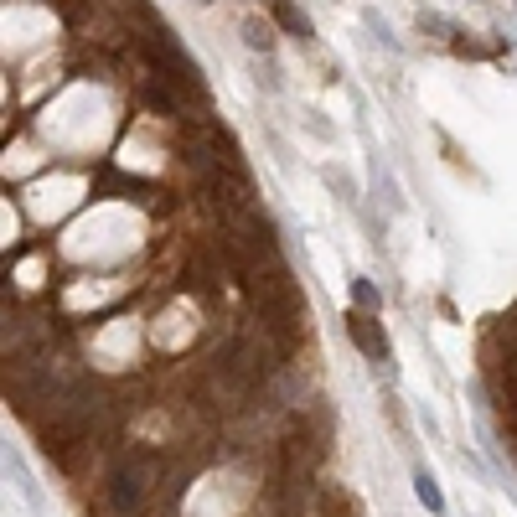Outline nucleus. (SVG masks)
Wrapping results in <instances>:
<instances>
[{
  "label": "nucleus",
  "instance_id": "obj_1",
  "mask_svg": "<svg viewBox=\"0 0 517 517\" xmlns=\"http://www.w3.org/2000/svg\"><path fill=\"white\" fill-rule=\"evenodd\" d=\"M347 321V337H352V347L362 352V357H368V362H378V368H388V362H393V342H388V326L373 316V311H347L342 316Z\"/></svg>",
  "mask_w": 517,
  "mask_h": 517
},
{
  "label": "nucleus",
  "instance_id": "obj_3",
  "mask_svg": "<svg viewBox=\"0 0 517 517\" xmlns=\"http://www.w3.org/2000/svg\"><path fill=\"white\" fill-rule=\"evenodd\" d=\"M414 497H419V507L430 512V517H445V492H440V481L424 466H414Z\"/></svg>",
  "mask_w": 517,
  "mask_h": 517
},
{
  "label": "nucleus",
  "instance_id": "obj_4",
  "mask_svg": "<svg viewBox=\"0 0 517 517\" xmlns=\"http://www.w3.org/2000/svg\"><path fill=\"white\" fill-rule=\"evenodd\" d=\"M243 42H249V52L269 57V52H275V21H264V16H249V21H243Z\"/></svg>",
  "mask_w": 517,
  "mask_h": 517
},
{
  "label": "nucleus",
  "instance_id": "obj_7",
  "mask_svg": "<svg viewBox=\"0 0 517 517\" xmlns=\"http://www.w3.org/2000/svg\"><path fill=\"white\" fill-rule=\"evenodd\" d=\"M326 187H331V192H342L347 202H357V187H352V181H347L337 166H326Z\"/></svg>",
  "mask_w": 517,
  "mask_h": 517
},
{
  "label": "nucleus",
  "instance_id": "obj_6",
  "mask_svg": "<svg viewBox=\"0 0 517 517\" xmlns=\"http://www.w3.org/2000/svg\"><path fill=\"white\" fill-rule=\"evenodd\" d=\"M419 32H430V37H450V21L435 16V11H419Z\"/></svg>",
  "mask_w": 517,
  "mask_h": 517
},
{
  "label": "nucleus",
  "instance_id": "obj_8",
  "mask_svg": "<svg viewBox=\"0 0 517 517\" xmlns=\"http://www.w3.org/2000/svg\"><path fill=\"white\" fill-rule=\"evenodd\" d=\"M197 6H212V0H197Z\"/></svg>",
  "mask_w": 517,
  "mask_h": 517
},
{
  "label": "nucleus",
  "instance_id": "obj_5",
  "mask_svg": "<svg viewBox=\"0 0 517 517\" xmlns=\"http://www.w3.org/2000/svg\"><path fill=\"white\" fill-rule=\"evenodd\" d=\"M352 306H357V311H373V316H378V311H383V290H378L368 275H357V280H352Z\"/></svg>",
  "mask_w": 517,
  "mask_h": 517
},
{
  "label": "nucleus",
  "instance_id": "obj_2",
  "mask_svg": "<svg viewBox=\"0 0 517 517\" xmlns=\"http://www.w3.org/2000/svg\"><path fill=\"white\" fill-rule=\"evenodd\" d=\"M269 21L280 26L285 37H295V42H311L316 37V26H311V16L295 6V0H269Z\"/></svg>",
  "mask_w": 517,
  "mask_h": 517
}]
</instances>
